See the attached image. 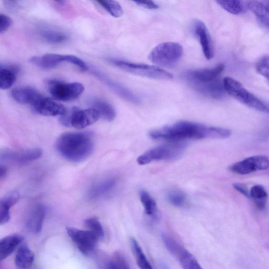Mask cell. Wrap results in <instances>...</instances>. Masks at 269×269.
<instances>
[{
    "label": "cell",
    "instance_id": "obj_1",
    "mask_svg": "<svg viewBox=\"0 0 269 269\" xmlns=\"http://www.w3.org/2000/svg\"><path fill=\"white\" fill-rule=\"evenodd\" d=\"M231 135L226 129L208 127L189 121H181L151 131L149 136L154 140L183 141L187 139H226Z\"/></svg>",
    "mask_w": 269,
    "mask_h": 269
},
{
    "label": "cell",
    "instance_id": "obj_2",
    "mask_svg": "<svg viewBox=\"0 0 269 269\" xmlns=\"http://www.w3.org/2000/svg\"><path fill=\"white\" fill-rule=\"evenodd\" d=\"M94 148L93 135L89 132L62 134L56 141L59 153L66 160L80 163L92 154Z\"/></svg>",
    "mask_w": 269,
    "mask_h": 269
},
{
    "label": "cell",
    "instance_id": "obj_3",
    "mask_svg": "<svg viewBox=\"0 0 269 269\" xmlns=\"http://www.w3.org/2000/svg\"><path fill=\"white\" fill-rule=\"evenodd\" d=\"M226 93L251 109L269 114V106L250 93L236 80L226 77L223 80Z\"/></svg>",
    "mask_w": 269,
    "mask_h": 269
},
{
    "label": "cell",
    "instance_id": "obj_4",
    "mask_svg": "<svg viewBox=\"0 0 269 269\" xmlns=\"http://www.w3.org/2000/svg\"><path fill=\"white\" fill-rule=\"evenodd\" d=\"M183 55L182 46L177 43L165 42L156 46L151 51L149 59L160 67L172 68Z\"/></svg>",
    "mask_w": 269,
    "mask_h": 269
},
{
    "label": "cell",
    "instance_id": "obj_5",
    "mask_svg": "<svg viewBox=\"0 0 269 269\" xmlns=\"http://www.w3.org/2000/svg\"><path fill=\"white\" fill-rule=\"evenodd\" d=\"M186 147V143L183 141H174L169 144L160 145L141 155L137 158V163L140 165H145L154 161L175 160L182 155Z\"/></svg>",
    "mask_w": 269,
    "mask_h": 269
},
{
    "label": "cell",
    "instance_id": "obj_6",
    "mask_svg": "<svg viewBox=\"0 0 269 269\" xmlns=\"http://www.w3.org/2000/svg\"><path fill=\"white\" fill-rule=\"evenodd\" d=\"M110 61L119 68L140 77L159 80H169L173 78L172 75L159 66L137 64L116 59H111Z\"/></svg>",
    "mask_w": 269,
    "mask_h": 269
},
{
    "label": "cell",
    "instance_id": "obj_7",
    "mask_svg": "<svg viewBox=\"0 0 269 269\" xmlns=\"http://www.w3.org/2000/svg\"><path fill=\"white\" fill-rule=\"evenodd\" d=\"M47 88L54 99L63 102L77 99L84 91V86L80 83H65L57 80L48 81Z\"/></svg>",
    "mask_w": 269,
    "mask_h": 269
},
{
    "label": "cell",
    "instance_id": "obj_8",
    "mask_svg": "<svg viewBox=\"0 0 269 269\" xmlns=\"http://www.w3.org/2000/svg\"><path fill=\"white\" fill-rule=\"evenodd\" d=\"M67 234L83 254L88 255L95 249L99 240L92 232L67 227Z\"/></svg>",
    "mask_w": 269,
    "mask_h": 269
},
{
    "label": "cell",
    "instance_id": "obj_9",
    "mask_svg": "<svg viewBox=\"0 0 269 269\" xmlns=\"http://www.w3.org/2000/svg\"><path fill=\"white\" fill-rule=\"evenodd\" d=\"M229 169L233 173L243 175L267 170L269 169V156L257 155L250 157L233 164Z\"/></svg>",
    "mask_w": 269,
    "mask_h": 269
},
{
    "label": "cell",
    "instance_id": "obj_10",
    "mask_svg": "<svg viewBox=\"0 0 269 269\" xmlns=\"http://www.w3.org/2000/svg\"><path fill=\"white\" fill-rule=\"evenodd\" d=\"M224 69L225 65L220 64L213 68L188 70L184 77L194 87L217 79Z\"/></svg>",
    "mask_w": 269,
    "mask_h": 269
},
{
    "label": "cell",
    "instance_id": "obj_11",
    "mask_svg": "<svg viewBox=\"0 0 269 269\" xmlns=\"http://www.w3.org/2000/svg\"><path fill=\"white\" fill-rule=\"evenodd\" d=\"M40 149H31L21 151L5 150L1 152V160L17 164H26L40 158L42 155Z\"/></svg>",
    "mask_w": 269,
    "mask_h": 269
},
{
    "label": "cell",
    "instance_id": "obj_12",
    "mask_svg": "<svg viewBox=\"0 0 269 269\" xmlns=\"http://www.w3.org/2000/svg\"><path fill=\"white\" fill-rule=\"evenodd\" d=\"M100 117L94 108L82 110L74 107L70 110V125L76 129H84L96 122Z\"/></svg>",
    "mask_w": 269,
    "mask_h": 269
},
{
    "label": "cell",
    "instance_id": "obj_13",
    "mask_svg": "<svg viewBox=\"0 0 269 269\" xmlns=\"http://www.w3.org/2000/svg\"><path fill=\"white\" fill-rule=\"evenodd\" d=\"M163 242L169 252L179 260L183 268H186L192 264L195 257L182 246L165 233L161 234Z\"/></svg>",
    "mask_w": 269,
    "mask_h": 269
},
{
    "label": "cell",
    "instance_id": "obj_14",
    "mask_svg": "<svg viewBox=\"0 0 269 269\" xmlns=\"http://www.w3.org/2000/svg\"><path fill=\"white\" fill-rule=\"evenodd\" d=\"M194 34L199 39L205 58L211 60L214 56L213 45L209 32L205 23L201 20H195L192 25Z\"/></svg>",
    "mask_w": 269,
    "mask_h": 269
},
{
    "label": "cell",
    "instance_id": "obj_15",
    "mask_svg": "<svg viewBox=\"0 0 269 269\" xmlns=\"http://www.w3.org/2000/svg\"><path fill=\"white\" fill-rule=\"evenodd\" d=\"M92 71L96 77L123 99L135 104L140 103V101L138 97L127 88L107 77L100 70L95 69L92 70Z\"/></svg>",
    "mask_w": 269,
    "mask_h": 269
},
{
    "label": "cell",
    "instance_id": "obj_16",
    "mask_svg": "<svg viewBox=\"0 0 269 269\" xmlns=\"http://www.w3.org/2000/svg\"><path fill=\"white\" fill-rule=\"evenodd\" d=\"M45 208L41 204L35 205L30 210L26 222L28 230L33 234L41 232L45 218Z\"/></svg>",
    "mask_w": 269,
    "mask_h": 269
},
{
    "label": "cell",
    "instance_id": "obj_17",
    "mask_svg": "<svg viewBox=\"0 0 269 269\" xmlns=\"http://www.w3.org/2000/svg\"><path fill=\"white\" fill-rule=\"evenodd\" d=\"M11 95L16 102L33 107L44 97L37 90L28 86L14 88Z\"/></svg>",
    "mask_w": 269,
    "mask_h": 269
},
{
    "label": "cell",
    "instance_id": "obj_18",
    "mask_svg": "<svg viewBox=\"0 0 269 269\" xmlns=\"http://www.w3.org/2000/svg\"><path fill=\"white\" fill-rule=\"evenodd\" d=\"M33 107L39 114L47 116H62L67 111L63 105L44 97Z\"/></svg>",
    "mask_w": 269,
    "mask_h": 269
},
{
    "label": "cell",
    "instance_id": "obj_19",
    "mask_svg": "<svg viewBox=\"0 0 269 269\" xmlns=\"http://www.w3.org/2000/svg\"><path fill=\"white\" fill-rule=\"evenodd\" d=\"M23 237L17 234L9 235L0 241V262L9 257L23 241Z\"/></svg>",
    "mask_w": 269,
    "mask_h": 269
},
{
    "label": "cell",
    "instance_id": "obj_20",
    "mask_svg": "<svg viewBox=\"0 0 269 269\" xmlns=\"http://www.w3.org/2000/svg\"><path fill=\"white\" fill-rule=\"evenodd\" d=\"M32 64L43 69H52L62 62H66L65 56L48 53L42 57H34L30 59Z\"/></svg>",
    "mask_w": 269,
    "mask_h": 269
},
{
    "label": "cell",
    "instance_id": "obj_21",
    "mask_svg": "<svg viewBox=\"0 0 269 269\" xmlns=\"http://www.w3.org/2000/svg\"><path fill=\"white\" fill-rule=\"evenodd\" d=\"M200 92L208 95L214 99H221L225 95L226 90L223 81L217 79L206 84L197 85L194 87Z\"/></svg>",
    "mask_w": 269,
    "mask_h": 269
},
{
    "label": "cell",
    "instance_id": "obj_22",
    "mask_svg": "<svg viewBox=\"0 0 269 269\" xmlns=\"http://www.w3.org/2000/svg\"><path fill=\"white\" fill-rule=\"evenodd\" d=\"M246 5L247 9L256 15L258 21L269 29V12L265 5L257 0H247Z\"/></svg>",
    "mask_w": 269,
    "mask_h": 269
},
{
    "label": "cell",
    "instance_id": "obj_23",
    "mask_svg": "<svg viewBox=\"0 0 269 269\" xmlns=\"http://www.w3.org/2000/svg\"><path fill=\"white\" fill-rule=\"evenodd\" d=\"M34 259L33 251L27 245H23L18 250L14 262L17 268H28L32 266Z\"/></svg>",
    "mask_w": 269,
    "mask_h": 269
},
{
    "label": "cell",
    "instance_id": "obj_24",
    "mask_svg": "<svg viewBox=\"0 0 269 269\" xmlns=\"http://www.w3.org/2000/svg\"><path fill=\"white\" fill-rule=\"evenodd\" d=\"M17 67L14 65H1L0 68V87L4 90L11 88L16 80Z\"/></svg>",
    "mask_w": 269,
    "mask_h": 269
},
{
    "label": "cell",
    "instance_id": "obj_25",
    "mask_svg": "<svg viewBox=\"0 0 269 269\" xmlns=\"http://www.w3.org/2000/svg\"><path fill=\"white\" fill-rule=\"evenodd\" d=\"M115 179L110 178L99 182L93 185L89 190L88 196L91 199L98 198L111 191L115 186Z\"/></svg>",
    "mask_w": 269,
    "mask_h": 269
},
{
    "label": "cell",
    "instance_id": "obj_26",
    "mask_svg": "<svg viewBox=\"0 0 269 269\" xmlns=\"http://www.w3.org/2000/svg\"><path fill=\"white\" fill-rule=\"evenodd\" d=\"M227 12L234 15L242 14L247 11L243 0H215Z\"/></svg>",
    "mask_w": 269,
    "mask_h": 269
},
{
    "label": "cell",
    "instance_id": "obj_27",
    "mask_svg": "<svg viewBox=\"0 0 269 269\" xmlns=\"http://www.w3.org/2000/svg\"><path fill=\"white\" fill-rule=\"evenodd\" d=\"M91 104L103 118L109 121L114 120L116 112L111 105L99 100L93 101Z\"/></svg>",
    "mask_w": 269,
    "mask_h": 269
},
{
    "label": "cell",
    "instance_id": "obj_28",
    "mask_svg": "<svg viewBox=\"0 0 269 269\" xmlns=\"http://www.w3.org/2000/svg\"><path fill=\"white\" fill-rule=\"evenodd\" d=\"M250 198H252L256 206L260 210H263L267 199V193L261 185H255L250 191Z\"/></svg>",
    "mask_w": 269,
    "mask_h": 269
},
{
    "label": "cell",
    "instance_id": "obj_29",
    "mask_svg": "<svg viewBox=\"0 0 269 269\" xmlns=\"http://www.w3.org/2000/svg\"><path fill=\"white\" fill-rule=\"evenodd\" d=\"M131 243L138 266L141 269H152L153 267L136 240L131 238Z\"/></svg>",
    "mask_w": 269,
    "mask_h": 269
},
{
    "label": "cell",
    "instance_id": "obj_30",
    "mask_svg": "<svg viewBox=\"0 0 269 269\" xmlns=\"http://www.w3.org/2000/svg\"><path fill=\"white\" fill-rule=\"evenodd\" d=\"M140 199L146 214L149 216H154L157 212V204L151 194L145 190H141Z\"/></svg>",
    "mask_w": 269,
    "mask_h": 269
},
{
    "label": "cell",
    "instance_id": "obj_31",
    "mask_svg": "<svg viewBox=\"0 0 269 269\" xmlns=\"http://www.w3.org/2000/svg\"><path fill=\"white\" fill-rule=\"evenodd\" d=\"M95 1L112 16L118 18L123 15L124 11L121 6L115 0H95Z\"/></svg>",
    "mask_w": 269,
    "mask_h": 269
},
{
    "label": "cell",
    "instance_id": "obj_32",
    "mask_svg": "<svg viewBox=\"0 0 269 269\" xmlns=\"http://www.w3.org/2000/svg\"><path fill=\"white\" fill-rule=\"evenodd\" d=\"M41 34L45 41L52 44L62 43L67 40V35L61 32L48 30L43 31Z\"/></svg>",
    "mask_w": 269,
    "mask_h": 269
},
{
    "label": "cell",
    "instance_id": "obj_33",
    "mask_svg": "<svg viewBox=\"0 0 269 269\" xmlns=\"http://www.w3.org/2000/svg\"><path fill=\"white\" fill-rule=\"evenodd\" d=\"M84 224L88 230L92 232L99 239L104 237V230L99 218L95 217L88 218L85 220Z\"/></svg>",
    "mask_w": 269,
    "mask_h": 269
},
{
    "label": "cell",
    "instance_id": "obj_34",
    "mask_svg": "<svg viewBox=\"0 0 269 269\" xmlns=\"http://www.w3.org/2000/svg\"><path fill=\"white\" fill-rule=\"evenodd\" d=\"M107 268H129V264L125 256L120 252H115L107 264Z\"/></svg>",
    "mask_w": 269,
    "mask_h": 269
},
{
    "label": "cell",
    "instance_id": "obj_35",
    "mask_svg": "<svg viewBox=\"0 0 269 269\" xmlns=\"http://www.w3.org/2000/svg\"><path fill=\"white\" fill-rule=\"evenodd\" d=\"M167 200L172 205L177 207H182L186 204V197L181 191L172 190L168 193Z\"/></svg>",
    "mask_w": 269,
    "mask_h": 269
},
{
    "label": "cell",
    "instance_id": "obj_36",
    "mask_svg": "<svg viewBox=\"0 0 269 269\" xmlns=\"http://www.w3.org/2000/svg\"><path fill=\"white\" fill-rule=\"evenodd\" d=\"M257 72L269 80V56L262 57L256 64Z\"/></svg>",
    "mask_w": 269,
    "mask_h": 269
},
{
    "label": "cell",
    "instance_id": "obj_37",
    "mask_svg": "<svg viewBox=\"0 0 269 269\" xmlns=\"http://www.w3.org/2000/svg\"><path fill=\"white\" fill-rule=\"evenodd\" d=\"M9 205L0 202V224L4 225L8 223L11 218Z\"/></svg>",
    "mask_w": 269,
    "mask_h": 269
},
{
    "label": "cell",
    "instance_id": "obj_38",
    "mask_svg": "<svg viewBox=\"0 0 269 269\" xmlns=\"http://www.w3.org/2000/svg\"><path fill=\"white\" fill-rule=\"evenodd\" d=\"M20 198V193L16 190H13L6 194L0 202L12 207L19 201Z\"/></svg>",
    "mask_w": 269,
    "mask_h": 269
},
{
    "label": "cell",
    "instance_id": "obj_39",
    "mask_svg": "<svg viewBox=\"0 0 269 269\" xmlns=\"http://www.w3.org/2000/svg\"><path fill=\"white\" fill-rule=\"evenodd\" d=\"M12 23V20L9 16L3 14H0V33L7 31Z\"/></svg>",
    "mask_w": 269,
    "mask_h": 269
},
{
    "label": "cell",
    "instance_id": "obj_40",
    "mask_svg": "<svg viewBox=\"0 0 269 269\" xmlns=\"http://www.w3.org/2000/svg\"><path fill=\"white\" fill-rule=\"evenodd\" d=\"M136 4L151 10L157 9L158 6L153 1V0H131Z\"/></svg>",
    "mask_w": 269,
    "mask_h": 269
},
{
    "label": "cell",
    "instance_id": "obj_41",
    "mask_svg": "<svg viewBox=\"0 0 269 269\" xmlns=\"http://www.w3.org/2000/svg\"><path fill=\"white\" fill-rule=\"evenodd\" d=\"M233 186L237 191L247 197V198H250V191L245 185L241 183H236L233 185Z\"/></svg>",
    "mask_w": 269,
    "mask_h": 269
},
{
    "label": "cell",
    "instance_id": "obj_42",
    "mask_svg": "<svg viewBox=\"0 0 269 269\" xmlns=\"http://www.w3.org/2000/svg\"><path fill=\"white\" fill-rule=\"evenodd\" d=\"M8 172V169L7 167L5 165H1L0 167V178L3 179L6 177Z\"/></svg>",
    "mask_w": 269,
    "mask_h": 269
},
{
    "label": "cell",
    "instance_id": "obj_43",
    "mask_svg": "<svg viewBox=\"0 0 269 269\" xmlns=\"http://www.w3.org/2000/svg\"><path fill=\"white\" fill-rule=\"evenodd\" d=\"M267 10V11L269 12V0H267V2L265 3V4H264Z\"/></svg>",
    "mask_w": 269,
    "mask_h": 269
},
{
    "label": "cell",
    "instance_id": "obj_44",
    "mask_svg": "<svg viewBox=\"0 0 269 269\" xmlns=\"http://www.w3.org/2000/svg\"><path fill=\"white\" fill-rule=\"evenodd\" d=\"M6 1L9 3V4H14L15 0H6Z\"/></svg>",
    "mask_w": 269,
    "mask_h": 269
},
{
    "label": "cell",
    "instance_id": "obj_45",
    "mask_svg": "<svg viewBox=\"0 0 269 269\" xmlns=\"http://www.w3.org/2000/svg\"><path fill=\"white\" fill-rule=\"evenodd\" d=\"M54 1H55L56 2L59 4H62L63 3L64 0H54Z\"/></svg>",
    "mask_w": 269,
    "mask_h": 269
}]
</instances>
